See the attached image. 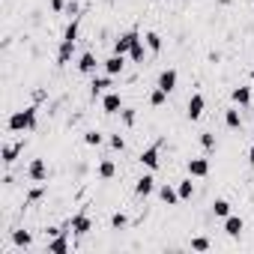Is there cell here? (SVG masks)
Here are the masks:
<instances>
[{"label": "cell", "instance_id": "cell-33", "mask_svg": "<svg viewBox=\"0 0 254 254\" xmlns=\"http://www.w3.org/2000/svg\"><path fill=\"white\" fill-rule=\"evenodd\" d=\"M111 147L123 153V150H126V138H123V135H111Z\"/></svg>", "mask_w": 254, "mask_h": 254}, {"label": "cell", "instance_id": "cell-31", "mask_svg": "<svg viewBox=\"0 0 254 254\" xmlns=\"http://www.w3.org/2000/svg\"><path fill=\"white\" fill-rule=\"evenodd\" d=\"M200 147H203V150H215V135H212V132H203V135H200Z\"/></svg>", "mask_w": 254, "mask_h": 254}, {"label": "cell", "instance_id": "cell-30", "mask_svg": "<svg viewBox=\"0 0 254 254\" xmlns=\"http://www.w3.org/2000/svg\"><path fill=\"white\" fill-rule=\"evenodd\" d=\"M126 224H129V218H126L123 212H114V215H111V227H114V230H123Z\"/></svg>", "mask_w": 254, "mask_h": 254}, {"label": "cell", "instance_id": "cell-28", "mask_svg": "<svg viewBox=\"0 0 254 254\" xmlns=\"http://www.w3.org/2000/svg\"><path fill=\"white\" fill-rule=\"evenodd\" d=\"M102 141H105V135H102V132H96V129L84 132V144H87V147H99Z\"/></svg>", "mask_w": 254, "mask_h": 254}, {"label": "cell", "instance_id": "cell-22", "mask_svg": "<svg viewBox=\"0 0 254 254\" xmlns=\"http://www.w3.org/2000/svg\"><path fill=\"white\" fill-rule=\"evenodd\" d=\"M177 191H180V200H191V197H194V183H191V177H189V180H180Z\"/></svg>", "mask_w": 254, "mask_h": 254}, {"label": "cell", "instance_id": "cell-5", "mask_svg": "<svg viewBox=\"0 0 254 254\" xmlns=\"http://www.w3.org/2000/svg\"><path fill=\"white\" fill-rule=\"evenodd\" d=\"M69 227H72V233H75V236H87V233L93 230V218H90L87 212H78V215H72V218H69Z\"/></svg>", "mask_w": 254, "mask_h": 254}, {"label": "cell", "instance_id": "cell-17", "mask_svg": "<svg viewBox=\"0 0 254 254\" xmlns=\"http://www.w3.org/2000/svg\"><path fill=\"white\" fill-rule=\"evenodd\" d=\"M242 227H245V224H242V218H239V215H227V218H224V233H227V236H233V239H236V236L242 233Z\"/></svg>", "mask_w": 254, "mask_h": 254}, {"label": "cell", "instance_id": "cell-4", "mask_svg": "<svg viewBox=\"0 0 254 254\" xmlns=\"http://www.w3.org/2000/svg\"><path fill=\"white\" fill-rule=\"evenodd\" d=\"M203 111H206V99H203L200 93H191V99H189V105H186V117L194 123V120L203 117Z\"/></svg>", "mask_w": 254, "mask_h": 254}, {"label": "cell", "instance_id": "cell-27", "mask_svg": "<svg viewBox=\"0 0 254 254\" xmlns=\"http://www.w3.org/2000/svg\"><path fill=\"white\" fill-rule=\"evenodd\" d=\"M12 242H15L18 248H30V245H33V236H30L27 230H15V233H12Z\"/></svg>", "mask_w": 254, "mask_h": 254}, {"label": "cell", "instance_id": "cell-32", "mask_svg": "<svg viewBox=\"0 0 254 254\" xmlns=\"http://www.w3.org/2000/svg\"><path fill=\"white\" fill-rule=\"evenodd\" d=\"M191 248H194V251H209V239H206V236H194V239H191Z\"/></svg>", "mask_w": 254, "mask_h": 254}, {"label": "cell", "instance_id": "cell-34", "mask_svg": "<svg viewBox=\"0 0 254 254\" xmlns=\"http://www.w3.org/2000/svg\"><path fill=\"white\" fill-rule=\"evenodd\" d=\"M42 194H45V186H39V189H33V191L27 194V203H36V200H39Z\"/></svg>", "mask_w": 254, "mask_h": 254}, {"label": "cell", "instance_id": "cell-24", "mask_svg": "<svg viewBox=\"0 0 254 254\" xmlns=\"http://www.w3.org/2000/svg\"><path fill=\"white\" fill-rule=\"evenodd\" d=\"M114 174H117V165H114V159H102V162H99V177H102V180H111Z\"/></svg>", "mask_w": 254, "mask_h": 254}, {"label": "cell", "instance_id": "cell-29", "mask_svg": "<svg viewBox=\"0 0 254 254\" xmlns=\"http://www.w3.org/2000/svg\"><path fill=\"white\" fill-rule=\"evenodd\" d=\"M120 120H123L126 126H135V120H138V114H135V108H123V111H120Z\"/></svg>", "mask_w": 254, "mask_h": 254}, {"label": "cell", "instance_id": "cell-19", "mask_svg": "<svg viewBox=\"0 0 254 254\" xmlns=\"http://www.w3.org/2000/svg\"><path fill=\"white\" fill-rule=\"evenodd\" d=\"M66 233H69V230H63L60 236H54V239L48 242V251H57V254H63V251H69V239H66Z\"/></svg>", "mask_w": 254, "mask_h": 254}, {"label": "cell", "instance_id": "cell-2", "mask_svg": "<svg viewBox=\"0 0 254 254\" xmlns=\"http://www.w3.org/2000/svg\"><path fill=\"white\" fill-rule=\"evenodd\" d=\"M141 39V33L138 30H126V33H120L117 39H114V54H126L129 57V51H132V45Z\"/></svg>", "mask_w": 254, "mask_h": 254}, {"label": "cell", "instance_id": "cell-14", "mask_svg": "<svg viewBox=\"0 0 254 254\" xmlns=\"http://www.w3.org/2000/svg\"><path fill=\"white\" fill-rule=\"evenodd\" d=\"M24 153V141H15V144H3V165H15V159Z\"/></svg>", "mask_w": 254, "mask_h": 254}, {"label": "cell", "instance_id": "cell-7", "mask_svg": "<svg viewBox=\"0 0 254 254\" xmlns=\"http://www.w3.org/2000/svg\"><path fill=\"white\" fill-rule=\"evenodd\" d=\"M102 69H105V75H123V69H126V54H111L108 60H102Z\"/></svg>", "mask_w": 254, "mask_h": 254}, {"label": "cell", "instance_id": "cell-8", "mask_svg": "<svg viewBox=\"0 0 254 254\" xmlns=\"http://www.w3.org/2000/svg\"><path fill=\"white\" fill-rule=\"evenodd\" d=\"M177 81H180V72H177V69H162L156 87H162L165 93H174V90H177Z\"/></svg>", "mask_w": 254, "mask_h": 254}, {"label": "cell", "instance_id": "cell-20", "mask_svg": "<svg viewBox=\"0 0 254 254\" xmlns=\"http://www.w3.org/2000/svg\"><path fill=\"white\" fill-rule=\"evenodd\" d=\"M224 126H227V129H242V117H239L236 108H227L224 111Z\"/></svg>", "mask_w": 254, "mask_h": 254}, {"label": "cell", "instance_id": "cell-13", "mask_svg": "<svg viewBox=\"0 0 254 254\" xmlns=\"http://www.w3.org/2000/svg\"><path fill=\"white\" fill-rule=\"evenodd\" d=\"M230 99H233V105H236V108H248V105H251V87H245V84L233 87Z\"/></svg>", "mask_w": 254, "mask_h": 254}, {"label": "cell", "instance_id": "cell-1", "mask_svg": "<svg viewBox=\"0 0 254 254\" xmlns=\"http://www.w3.org/2000/svg\"><path fill=\"white\" fill-rule=\"evenodd\" d=\"M36 120H39V108L36 105H27V108L9 114L6 129L9 132H30V129H36Z\"/></svg>", "mask_w": 254, "mask_h": 254}, {"label": "cell", "instance_id": "cell-25", "mask_svg": "<svg viewBox=\"0 0 254 254\" xmlns=\"http://www.w3.org/2000/svg\"><path fill=\"white\" fill-rule=\"evenodd\" d=\"M144 42H147V48H150L153 54H159V51H162V36H159L156 30H150V33L144 36Z\"/></svg>", "mask_w": 254, "mask_h": 254}, {"label": "cell", "instance_id": "cell-38", "mask_svg": "<svg viewBox=\"0 0 254 254\" xmlns=\"http://www.w3.org/2000/svg\"><path fill=\"white\" fill-rule=\"evenodd\" d=\"M251 3H254V0H251Z\"/></svg>", "mask_w": 254, "mask_h": 254}, {"label": "cell", "instance_id": "cell-21", "mask_svg": "<svg viewBox=\"0 0 254 254\" xmlns=\"http://www.w3.org/2000/svg\"><path fill=\"white\" fill-rule=\"evenodd\" d=\"M144 57H147V48H144V36L132 45V51H129V60L132 63H144Z\"/></svg>", "mask_w": 254, "mask_h": 254}, {"label": "cell", "instance_id": "cell-9", "mask_svg": "<svg viewBox=\"0 0 254 254\" xmlns=\"http://www.w3.org/2000/svg\"><path fill=\"white\" fill-rule=\"evenodd\" d=\"M153 191H159V186H156V177H153V174H144V177L135 183V194H138V197H150Z\"/></svg>", "mask_w": 254, "mask_h": 254}, {"label": "cell", "instance_id": "cell-37", "mask_svg": "<svg viewBox=\"0 0 254 254\" xmlns=\"http://www.w3.org/2000/svg\"><path fill=\"white\" fill-rule=\"evenodd\" d=\"M108 3H114V0H108Z\"/></svg>", "mask_w": 254, "mask_h": 254}, {"label": "cell", "instance_id": "cell-26", "mask_svg": "<svg viewBox=\"0 0 254 254\" xmlns=\"http://www.w3.org/2000/svg\"><path fill=\"white\" fill-rule=\"evenodd\" d=\"M165 102H168V93H165L162 87H153V90H150V105H153V108H162Z\"/></svg>", "mask_w": 254, "mask_h": 254}, {"label": "cell", "instance_id": "cell-23", "mask_svg": "<svg viewBox=\"0 0 254 254\" xmlns=\"http://www.w3.org/2000/svg\"><path fill=\"white\" fill-rule=\"evenodd\" d=\"M212 215H218V218H227V215H230V200H224V197H215V200H212Z\"/></svg>", "mask_w": 254, "mask_h": 254}, {"label": "cell", "instance_id": "cell-15", "mask_svg": "<svg viewBox=\"0 0 254 254\" xmlns=\"http://www.w3.org/2000/svg\"><path fill=\"white\" fill-rule=\"evenodd\" d=\"M206 174H209L206 159H189V177H206Z\"/></svg>", "mask_w": 254, "mask_h": 254}, {"label": "cell", "instance_id": "cell-12", "mask_svg": "<svg viewBox=\"0 0 254 254\" xmlns=\"http://www.w3.org/2000/svg\"><path fill=\"white\" fill-rule=\"evenodd\" d=\"M75 45H78V42H72V39H60V48H57V66H66V63L72 60Z\"/></svg>", "mask_w": 254, "mask_h": 254}, {"label": "cell", "instance_id": "cell-11", "mask_svg": "<svg viewBox=\"0 0 254 254\" xmlns=\"http://www.w3.org/2000/svg\"><path fill=\"white\" fill-rule=\"evenodd\" d=\"M102 111L105 114H120L123 111V96L120 93H105L102 96Z\"/></svg>", "mask_w": 254, "mask_h": 254}, {"label": "cell", "instance_id": "cell-36", "mask_svg": "<svg viewBox=\"0 0 254 254\" xmlns=\"http://www.w3.org/2000/svg\"><path fill=\"white\" fill-rule=\"evenodd\" d=\"M248 165L254 168V144H251V150H248Z\"/></svg>", "mask_w": 254, "mask_h": 254}, {"label": "cell", "instance_id": "cell-35", "mask_svg": "<svg viewBox=\"0 0 254 254\" xmlns=\"http://www.w3.org/2000/svg\"><path fill=\"white\" fill-rule=\"evenodd\" d=\"M66 15H78V3H75V0H69V3H66Z\"/></svg>", "mask_w": 254, "mask_h": 254}, {"label": "cell", "instance_id": "cell-10", "mask_svg": "<svg viewBox=\"0 0 254 254\" xmlns=\"http://www.w3.org/2000/svg\"><path fill=\"white\" fill-rule=\"evenodd\" d=\"M27 177H30L33 183L48 180V165H45V159H33V162L27 165Z\"/></svg>", "mask_w": 254, "mask_h": 254}, {"label": "cell", "instance_id": "cell-18", "mask_svg": "<svg viewBox=\"0 0 254 254\" xmlns=\"http://www.w3.org/2000/svg\"><path fill=\"white\" fill-rule=\"evenodd\" d=\"M111 78H114V75H105V78H93V84H90V96L96 99L99 93H105V90L111 87Z\"/></svg>", "mask_w": 254, "mask_h": 254}, {"label": "cell", "instance_id": "cell-3", "mask_svg": "<svg viewBox=\"0 0 254 254\" xmlns=\"http://www.w3.org/2000/svg\"><path fill=\"white\" fill-rule=\"evenodd\" d=\"M162 144H165V141H156L153 147H147V150L141 153V165H144V168H150V171H159V165H162V159H159V153H162Z\"/></svg>", "mask_w": 254, "mask_h": 254}, {"label": "cell", "instance_id": "cell-16", "mask_svg": "<svg viewBox=\"0 0 254 254\" xmlns=\"http://www.w3.org/2000/svg\"><path fill=\"white\" fill-rule=\"evenodd\" d=\"M159 197H162V203H168V206H174V203H180V191L174 189V186H159Z\"/></svg>", "mask_w": 254, "mask_h": 254}, {"label": "cell", "instance_id": "cell-6", "mask_svg": "<svg viewBox=\"0 0 254 254\" xmlns=\"http://www.w3.org/2000/svg\"><path fill=\"white\" fill-rule=\"evenodd\" d=\"M99 66H102V63L96 60V54H93V51H84V54L78 57V72H81V75H96V69H99Z\"/></svg>", "mask_w": 254, "mask_h": 254}]
</instances>
